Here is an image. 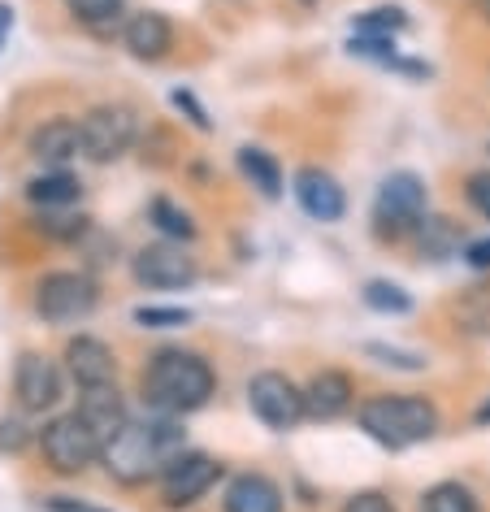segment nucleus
<instances>
[{
    "mask_svg": "<svg viewBox=\"0 0 490 512\" xmlns=\"http://www.w3.org/2000/svg\"><path fill=\"white\" fill-rule=\"evenodd\" d=\"M460 243V230L447 222V217H425L421 222V248L430 256H447Z\"/></svg>",
    "mask_w": 490,
    "mask_h": 512,
    "instance_id": "393cba45",
    "label": "nucleus"
},
{
    "mask_svg": "<svg viewBox=\"0 0 490 512\" xmlns=\"http://www.w3.org/2000/svg\"><path fill=\"white\" fill-rule=\"evenodd\" d=\"M135 322L148 326V330H174V326H187L191 313L187 309H161V304H144V309H135Z\"/></svg>",
    "mask_w": 490,
    "mask_h": 512,
    "instance_id": "bb28decb",
    "label": "nucleus"
},
{
    "mask_svg": "<svg viewBox=\"0 0 490 512\" xmlns=\"http://www.w3.org/2000/svg\"><path fill=\"white\" fill-rule=\"evenodd\" d=\"M226 512H282V491L261 473H239L226 486Z\"/></svg>",
    "mask_w": 490,
    "mask_h": 512,
    "instance_id": "a211bd4d",
    "label": "nucleus"
},
{
    "mask_svg": "<svg viewBox=\"0 0 490 512\" xmlns=\"http://www.w3.org/2000/svg\"><path fill=\"white\" fill-rule=\"evenodd\" d=\"M352 378L339 374V369H321V374L308 382V391H304V400H308V417H317V421H330V417H339L352 408Z\"/></svg>",
    "mask_w": 490,
    "mask_h": 512,
    "instance_id": "dca6fc26",
    "label": "nucleus"
},
{
    "mask_svg": "<svg viewBox=\"0 0 490 512\" xmlns=\"http://www.w3.org/2000/svg\"><path fill=\"white\" fill-rule=\"evenodd\" d=\"M122 44L131 48V57H139V61H161L174 44V27L161 14H135L122 31Z\"/></svg>",
    "mask_w": 490,
    "mask_h": 512,
    "instance_id": "f3484780",
    "label": "nucleus"
},
{
    "mask_svg": "<svg viewBox=\"0 0 490 512\" xmlns=\"http://www.w3.org/2000/svg\"><path fill=\"white\" fill-rule=\"evenodd\" d=\"M369 356H386V365H399V369H421L425 365L421 356H408V352H395V348H378V343L369 348Z\"/></svg>",
    "mask_w": 490,
    "mask_h": 512,
    "instance_id": "7c9ffc66",
    "label": "nucleus"
},
{
    "mask_svg": "<svg viewBox=\"0 0 490 512\" xmlns=\"http://www.w3.org/2000/svg\"><path fill=\"white\" fill-rule=\"evenodd\" d=\"M79 135H83L87 161H96V165L118 161L135 144V113L126 105H100L79 122Z\"/></svg>",
    "mask_w": 490,
    "mask_h": 512,
    "instance_id": "423d86ee",
    "label": "nucleus"
},
{
    "mask_svg": "<svg viewBox=\"0 0 490 512\" xmlns=\"http://www.w3.org/2000/svg\"><path fill=\"white\" fill-rule=\"evenodd\" d=\"M14 31V9L9 5H0V44H5V35Z\"/></svg>",
    "mask_w": 490,
    "mask_h": 512,
    "instance_id": "f704fd0d",
    "label": "nucleus"
},
{
    "mask_svg": "<svg viewBox=\"0 0 490 512\" xmlns=\"http://www.w3.org/2000/svg\"><path fill=\"white\" fill-rule=\"evenodd\" d=\"M14 391H18V404L27 408V413H44V408H53L61 400V374H57V365L48 361V356H40V352H27L18 361Z\"/></svg>",
    "mask_w": 490,
    "mask_h": 512,
    "instance_id": "9b49d317",
    "label": "nucleus"
},
{
    "mask_svg": "<svg viewBox=\"0 0 490 512\" xmlns=\"http://www.w3.org/2000/svg\"><path fill=\"white\" fill-rule=\"evenodd\" d=\"M239 170L243 178L261 191L265 200H278L282 196V170H278V161L269 157L265 148H239Z\"/></svg>",
    "mask_w": 490,
    "mask_h": 512,
    "instance_id": "6ab92c4d",
    "label": "nucleus"
},
{
    "mask_svg": "<svg viewBox=\"0 0 490 512\" xmlns=\"http://www.w3.org/2000/svg\"><path fill=\"white\" fill-rule=\"evenodd\" d=\"M477 9H482V18L490 22V0H482V5H477Z\"/></svg>",
    "mask_w": 490,
    "mask_h": 512,
    "instance_id": "e433bc0d",
    "label": "nucleus"
},
{
    "mask_svg": "<svg viewBox=\"0 0 490 512\" xmlns=\"http://www.w3.org/2000/svg\"><path fill=\"white\" fill-rule=\"evenodd\" d=\"M174 105H178V109H187V118L196 122L200 131H209V126H213V122H209V113L196 105V96H191V92H174Z\"/></svg>",
    "mask_w": 490,
    "mask_h": 512,
    "instance_id": "c756f323",
    "label": "nucleus"
},
{
    "mask_svg": "<svg viewBox=\"0 0 490 512\" xmlns=\"http://www.w3.org/2000/svg\"><path fill=\"white\" fill-rule=\"evenodd\" d=\"M304 5H313V0H304Z\"/></svg>",
    "mask_w": 490,
    "mask_h": 512,
    "instance_id": "4c0bfd02",
    "label": "nucleus"
},
{
    "mask_svg": "<svg viewBox=\"0 0 490 512\" xmlns=\"http://www.w3.org/2000/svg\"><path fill=\"white\" fill-rule=\"evenodd\" d=\"M421 213H425V183L417 174L399 170L378 187V204H373V222H378V230L399 235V230L417 226Z\"/></svg>",
    "mask_w": 490,
    "mask_h": 512,
    "instance_id": "6e6552de",
    "label": "nucleus"
},
{
    "mask_svg": "<svg viewBox=\"0 0 490 512\" xmlns=\"http://www.w3.org/2000/svg\"><path fill=\"white\" fill-rule=\"evenodd\" d=\"M48 512H109V508L83 504V499H74V495H53V499H48Z\"/></svg>",
    "mask_w": 490,
    "mask_h": 512,
    "instance_id": "2f4dec72",
    "label": "nucleus"
},
{
    "mask_svg": "<svg viewBox=\"0 0 490 512\" xmlns=\"http://www.w3.org/2000/svg\"><path fill=\"white\" fill-rule=\"evenodd\" d=\"M295 200H300V209L308 217H317V222H339L343 209H347L343 187L334 183L326 170H313V165L295 174Z\"/></svg>",
    "mask_w": 490,
    "mask_h": 512,
    "instance_id": "f8f14e48",
    "label": "nucleus"
},
{
    "mask_svg": "<svg viewBox=\"0 0 490 512\" xmlns=\"http://www.w3.org/2000/svg\"><path fill=\"white\" fill-rule=\"evenodd\" d=\"M135 278L152 291H174L196 278V261L178 243H152V248L135 256Z\"/></svg>",
    "mask_w": 490,
    "mask_h": 512,
    "instance_id": "9d476101",
    "label": "nucleus"
},
{
    "mask_svg": "<svg viewBox=\"0 0 490 512\" xmlns=\"http://www.w3.org/2000/svg\"><path fill=\"white\" fill-rule=\"evenodd\" d=\"M248 404L269 430H291L308 417L304 391L287 374H274V369H265V374H256L248 382Z\"/></svg>",
    "mask_w": 490,
    "mask_h": 512,
    "instance_id": "39448f33",
    "label": "nucleus"
},
{
    "mask_svg": "<svg viewBox=\"0 0 490 512\" xmlns=\"http://www.w3.org/2000/svg\"><path fill=\"white\" fill-rule=\"evenodd\" d=\"M27 196L35 204H44V209H61V204H74L79 200V178L66 174V170H48L40 178H31Z\"/></svg>",
    "mask_w": 490,
    "mask_h": 512,
    "instance_id": "aec40b11",
    "label": "nucleus"
},
{
    "mask_svg": "<svg viewBox=\"0 0 490 512\" xmlns=\"http://www.w3.org/2000/svg\"><path fill=\"white\" fill-rule=\"evenodd\" d=\"M22 443H27V434H22L18 421H0V452H18Z\"/></svg>",
    "mask_w": 490,
    "mask_h": 512,
    "instance_id": "473e14b6",
    "label": "nucleus"
},
{
    "mask_svg": "<svg viewBox=\"0 0 490 512\" xmlns=\"http://www.w3.org/2000/svg\"><path fill=\"white\" fill-rule=\"evenodd\" d=\"M365 304L373 313H408L412 296L399 283H365Z\"/></svg>",
    "mask_w": 490,
    "mask_h": 512,
    "instance_id": "b1692460",
    "label": "nucleus"
},
{
    "mask_svg": "<svg viewBox=\"0 0 490 512\" xmlns=\"http://www.w3.org/2000/svg\"><path fill=\"white\" fill-rule=\"evenodd\" d=\"M360 430H365L373 443L399 452V447L430 439L438 430V413L421 395H378V400L360 404Z\"/></svg>",
    "mask_w": 490,
    "mask_h": 512,
    "instance_id": "7ed1b4c3",
    "label": "nucleus"
},
{
    "mask_svg": "<svg viewBox=\"0 0 490 512\" xmlns=\"http://www.w3.org/2000/svg\"><path fill=\"white\" fill-rule=\"evenodd\" d=\"M148 217L157 222L161 235H170V239H191V235H196V222H191V213H187V209H178V204H174V200H165V196L152 200Z\"/></svg>",
    "mask_w": 490,
    "mask_h": 512,
    "instance_id": "4be33fe9",
    "label": "nucleus"
},
{
    "mask_svg": "<svg viewBox=\"0 0 490 512\" xmlns=\"http://www.w3.org/2000/svg\"><path fill=\"white\" fill-rule=\"evenodd\" d=\"M464 261L473 265V270H490V239H477L464 248Z\"/></svg>",
    "mask_w": 490,
    "mask_h": 512,
    "instance_id": "72a5a7b5",
    "label": "nucleus"
},
{
    "mask_svg": "<svg viewBox=\"0 0 490 512\" xmlns=\"http://www.w3.org/2000/svg\"><path fill=\"white\" fill-rule=\"evenodd\" d=\"M66 361H70V374L74 382L87 391V387H109L113 374H118V361H113L109 343H100L92 335H79L66 348Z\"/></svg>",
    "mask_w": 490,
    "mask_h": 512,
    "instance_id": "ddd939ff",
    "label": "nucleus"
},
{
    "mask_svg": "<svg viewBox=\"0 0 490 512\" xmlns=\"http://www.w3.org/2000/svg\"><path fill=\"white\" fill-rule=\"evenodd\" d=\"M477 421H482V426H490V400H486L482 408H477Z\"/></svg>",
    "mask_w": 490,
    "mask_h": 512,
    "instance_id": "c9c22d12",
    "label": "nucleus"
},
{
    "mask_svg": "<svg viewBox=\"0 0 490 512\" xmlns=\"http://www.w3.org/2000/svg\"><path fill=\"white\" fill-rule=\"evenodd\" d=\"M469 204L482 217H490V174H473L469 178Z\"/></svg>",
    "mask_w": 490,
    "mask_h": 512,
    "instance_id": "c85d7f7f",
    "label": "nucleus"
},
{
    "mask_svg": "<svg viewBox=\"0 0 490 512\" xmlns=\"http://www.w3.org/2000/svg\"><path fill=\"white\" fill-rule=\"evenodd\" d=\"M174 456H183V430L170 417H148V421H126L118 439L105 447V469L118 482L135 486L148 478H161L174 465Z\"/></svg>",
    "mask_w": 490,
    "mask_h": 512,
    "instance_id": "f257e3e1",
    "label": "nucleus"
},
{
    "mask_svg": "<svg viewBox=\"0 0 490 512\" xmlns=\"http://www.w3.org/2000/svg\"><path fill=\"white\" fill-rule=\"evenodd\" d=\"M79 152H83V135H79V122H70V118H53L31 135V157L53 165V170H61Z\"/></svg>",
    "mask_w": 490,
    "mask_h": 512,
    "instance_id": "4468645a",
    "label": "nucleus"
},
{
    "mask_svg": "<svg viewBox=\"0 0 490 512\" xmlns=\"http://www.w3.org/2000/svg\"><path fill=\"white\" fill-rule=\"evenodd\" d=\"M404 27H408L404 9L382 5V9H369V14L356 22V35H378V40H395V31H404Z\"/></svg>",
    "mask_w": 490,
    "mask_h": 512,
    "instance_id": "5701e85b",
    "label": "nucleus"
},
{
    "mask_svg": "<svg viewBox=\"0 0 490 512\" xmlns=\"http://www.w3.org/2000/svg\"><path fill=\"white\" fill-rule=\"evenodd\" d=\"M343 512H395V504L382 491H360V495L347 499Z\"/></svg>",
    "mask_w": 490,
    "mask_h": 512,
    "instance_id": "cd10ccee",
    "label": "nucleus"
},
{
    "mask_svg": "<svg viewBox=\"0 0 490 512\" xmlns=\"http://www.w3.org/2000/svg\"><path fill=\"white\" fill-rule=\"evenodd\" d=\"M79 417L96 430V439L105 447H109V439H118V430L126 426V404H122V395L113 391V382H109V387H87L83 391Z\"/></svg>",
    "mask_w": 490,
    "mask_h": 512,
    "instance_id": "2eb2a0df",
    "label": "nucleus"
},
{
    "mask_svg": "<svg viewBox=\"0 0 490 512\" xmlns=\"http://www.w3.org/2000/svg\"><path fill=\"white\" fill-rule=\"evenodd\" d=\"M40 447H44V460L57 473H83L96 456H105V443L96 439V430L87 426L79 413L48 421L44 434H40Z\"/></svg>",
    "mask_w": 490,
    "mask_h": 512,
    "instance_id": "20e7f679",
    "label": "nucleus"
},
{
    "mask_svg": "<svg viewBox=\"0 0 490 512\" xmlns=\"http://www.w3.org/2000/svg\"><path fill=\"white\" fill-rule=\"evenodd\" d=\"M209 395H213V369H209V361H200L196 352L165 348L152 356V365L144 374V400L157 408L161 417L191 413V408L209 404Z\"/></svg>",
    "mask_w": 490,
    "mask_h": 512,
    "instance_id": "f03ea898",
    "label": "nucleus"
},
{
    "mask_svg": "<svg viewBox=\"0 0 490 512\" xmlns=\"http://www.w3.org/2000/svg\"><path fill=\"white\" fill-rule=\"evenodd\" d=\"M421 512H477V499L469 486H460V482H438L425 491Z\"/></svg>",
    "mask_w": 490,
    "mask_h": 512,
    "instance_id": "412c9836",
    "label": "nucleus"
},
{
    "mask_svg": "<svg viewBox=\"0 0 490 512\" xmlns=\"http://www.w3.org/2000/svg\"><path fill=\"white\" fill-rule=\"evenodd\" d=\"M96 309V283L87 274H48L40 278V287H35V313L44 317V322H79Z\"/></svg>",
    "mask_w": 490,
    "mask_h": 512,
    "instance_id": "0eeeda50",
    "label": "nucleus"
},
{
    "mask_svg": "<svg viewBox=\"0 0 490 512\" xmlns=\"http://www.w3.org/2000/svg\"><path fill=\"white\" fill-rule=\"evenodd\" d=\"M217 478H222V465H217L213 456L183 452V456H174V465L161 473V495H165L170 508H187V504H196Z\"/></svg>",
    "mask_w": 490,
    "mask_h": 512,
    "instance_id": "1a4fd4ad",
    "label": "nucleus"
},
{
    "mask_svg": "<svg viewBox=\"0 0 490 512\" xmlns=\"http://www.w3.org/2000/svg\"><path fill=\"white\" fill-rule=\"evenodd\" d=\"M70 9L79 22H87V27H109V22L118 18L122 0H70Z\"/></svg>",
    "mask_w": 490,
    "mask_h": 512,
    "instance_id": "a878e982",
    "label": "nucleus"
}]
</instances>
